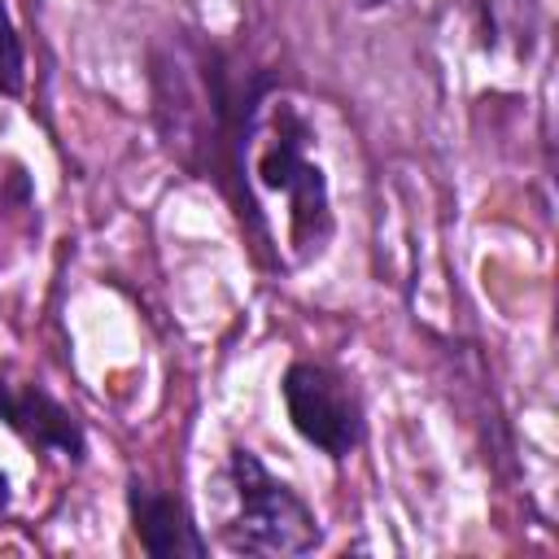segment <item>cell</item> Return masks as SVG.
<instances>
[{"label":"cell","instance_id":"cell-2","mask_svg":"<svg viewBox=\"0 0 559 559\" xmlns=\"http://www.w3.org/2000/svg\"><path fill=\"white\" fill-rule=\"evenodd\" d=\"M227 480H231V498H236V511L223 520L227 550L288 559V555H306L319 546L314 511L284 480H275L253 450L236 445L227 454Z\"/></svg>","mask_w":559,"mask_h":559},{"label":"cell","instance_id":"cell-8","mask_svg":"<svg viewBox=\"0 0 559 559\" xmlns=\"http://www.w3.org/2000/svg\"><path fill=\"white\" fill-rule=\"evenodd\" d=\"M358 9H376V4H389V0H354Z\"/></svg>","mask_w":559,"mask_h":559},{"label":"cell","instance_id":"cell-3","mask_svg":"<svg viewBox=\"0 0 559 559\" xmlns=\"http://www.w3.org/2000/svg\"><path fill=\"white\" fill-rule=\"evenodd\" d=\"M280 393H284L288 424L328 459H349L362 445V432H367L362 402L336 367L297 358L288 362Z\"/></svg>","mask_w":559,"mask_h":559},{"label":"cell","instance_id":"cell-5","mask_svg":"<svg viewBox=\"0 0 559 559\" xmlns=\"http://www.w3.org/2000/svg\"><path fill=\"white\" fill-rule=\"evenodd\" d=\"M127 515H131V528L140 537V550L153 555V559H201L210 546L201 537V528L192 524V511L179 493L170 489H157L148 480H131L127 485Z\"/></svg>","mask_w":559,"mask_h":559},{"label":"cell","instance_id":"cell-4","mask_svg":"<svg viewBox=\"0 0 559 559\" xmlns=\"http://www.w3.org/2000/svg\"><path fill=\"white\" fill-rule=\"evenodd\" d=\"M0 419L35 450L61 454L70 463H83L87 437L70 406H61L39 380H22L13 371H0Z\"/></svg>","mask_w":559,"mask_h":559},{"label":"cell","instance_id":"cell-1","mask_svg":"<svg viewBox=\"0 0 559 559\" xmlns=\"http://www.w3.org/2000/svg\"><path fill=\"white\" fill-rule=\"evenodd\" d=\"M314 131L306 114L284 96H262L249 122L245 148V179L253 175L258 188L280 192L288 201V240L297 245V262L319 258L332 236V201L319 162L310 157Z\"/></svg>","mask_w":559,"mask_h":559},{"label":"cell","instance_id":"cell-7","mask_svg":"<svg viewBox=\"0 0 559 559\" xmlns=\"http://www.w3.org/2000/svg\"><path fill=\"white\" fill-rule=\"evenodd\" d=\"M9 498H13V493H9V476H4V472H0V511H4V507H9Z\"/></svg>","mask_w":559,"mask_h":559},{"label":"cell","instance_id":"cell-6","mask_svg":"<svg viewBox=\"0 0 559 559\" xmlns=\"http://www.w3.org/2000/svg\"><path fill=\"white\" fill-rule=\"evenodd\" d=\"M22 79H26V57H22V39L0 4V96H13L22 92Z\"/></svg>","mask_w":559,"mask_h":559}]
</instances>
